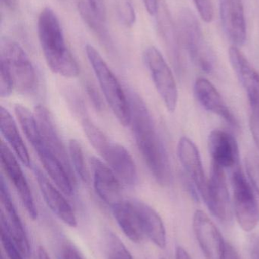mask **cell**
I'll use <instances>...</instances> for the list:
<instances>
[{"label":"cell","mask_w":259,"mask_h":259,"mask_svg":"<svg viewBox=\"0 0 259 259\" xmlns=\"http://www.w3.org/2000/svg\"><path fill=\"white\" fill-rule=\"evenodd\" d=\"M130 106V125L141 156L157 182L168 185L171 168L164 141L144 100L133 91L127 94Z\"/></svg>","instance_id":"cell-1"},{"label":"cell","mask_w":259,"mask_h":259,"mask_svg":"<svg viewBox=\"0 0 259 259\" xmlns=\"http://www.w3.org/2000/svg\"><path fill=\"white\" fill-rule=\"evenodd\" d=\"M38 33L44 59L50 69L62 77H77L79 65L65 44L60 23L51 8L45 7L40 13Z\"/></svg>","instance_id":"cell-2"},{"label":"cell","mask_w":259,"mask_h":259,"mask_svg":"<svg viewBox=\"0 0 259 259\" xmlns=\"http://www.w3.org/2000/svg\"><path fill=\"white\" fill-rule=\"evenodd\" d=\"M85 53L113 113L122 125L125 127L130 125L129 98L118 79L93 46L87 44Z\"/></svg>","instance_id":"cell-3"},{"label":"cell","mask_w":259,"mask_h":259,"mask_svg":"<svg viewBox=\"0 0 259 259\" xmlns=\"http://www.w3.org/2000/svg\"><path fill=\"white\" fill-rule=\"evenodd\" d=\"M177 24L181 44L193 63L205 73L214 71V55L204 37L196 15L190 9H182L179 12Z\"/></svg>","instance_id":"cell-4"},{"label":"cell","mask_w":259,"mask_h":259,"mask_svg":"<svg viewBox=\"0 0 259 259\" xmlns=\"http://www.w3.org/2000/svg\"><path fill=\"white\" fill-rule=\"evenodd\" d=\"M0 67L9 73L14 88L23 94H32L38 83L36 71L22 47L12 39L5 38L0 44Z\"/></svg>","instance_id":"cell-5"},{"label":"cell","mask_w":259,"mask_h":259,"mask_svg":"<svg viewBox=\"0 0 259 259\" xmlns=\"http://www.w3.org/2000/svg\"><path fill=\"white\" fill-rule=\"evenodd\" d=\"M231 181L236 219L243 231L251 232L259 223L258 199L252 186L239 165L233 170Z\"/></svg>","instance_id":"cell-6"},{"label":"cell","mask_w":259,"mask_h":259,"mask_svg":"<svg viewBox=\"0 0 259 259\" xmlns=\"http://www.w3.org/2000/svg\"><path fill=\"white\" fill-rule=\"evenodd\" d=\"M154 85L167 110L174 112L177 107L179 93L174 76L163 55L156 47H147L143 54Z\"/></svg>","instance_id":"cell-7"},{"label":"cell","mask_w":259,"mask_h":259,"mask_svg":"<svg viewBox=\"0 0 259 259\" xmlns=\"http://www.w3.org/2000/svg\"><path fill=\"white\" fill-rule=\"evenodd\" d=\"M201 197L214 217L220 222H229L231 221L232 205L225 169L212 164L206 188Z\"/></svg>","instance_id":"cell-8"},{"label":"cell","mask_w":259,"mask_h":259,"mask_svg":"<svg viewBox=\"0 0 259 259\" xmlns=\"http://www.w3.org/2000/svg\"><path fill=\"white\" fill-rule=\"evenodd\" d=\"M193 228L198 243L206 259H226L228 244L214 222L202 210L193 219Z\"/></svg>","instance_id":"cell-9"},{"label":"cell","mask_w":259,"mask_h":259,"mask_svg":"<svg viewBox=\"0 0 259 259\" xmlns=\"http://www.w3.org/2000/svg\"><path fill=\"white\" fill-rule=\"evenodd\" d=\"M0 204L1 228L7 231L24 256L29 258L31 252L28 237L3 179L1 180L0 187Z\"/></svg>","instance_id":"cell-10"},{"label":"cell","mask_w":259,"mask_h":259,"mask_svg":"<svg viewBox=\"0 0 259 259\" xmlns=\"http://www.w3.org/2000/svg\"><path fill=\"white\" fill-rule=\"evenodd\" d=\"M0 156L3 170L6 172L9 181L13 184L27 214L32 219L35 220L38 219V209L28 183L15 155L3 141L1 143Z\"/></svg>","instance_id":"cell-11"},{"label":"cell","mask_w":259,"mask_h":259,"mask_svg":"<svg viewBox=\"0 0 259 259\" xmlns=\"http://www.w3.org/2000/svg\"><path fill=\"white\" fill-rule=\"evenodd\" d=\"M94 190L99 197L111 207L123 201L120 181L106 163L97 157L90 161Z\"/></svg>","instance_id":"cell-12"},{"label":"cell","mask_w":259,"mask_h":259,"mask_svg":"<svg viewBox=\"0 0 259 259\" xmlns=\"http://www.w3.org/2000/svg\"><path fill=\"white\" fill-rule=\"evenodd\" d=\"M229 59L233 69L247 94L251 112H259V73L236 46L230 48Z\"/></svg>","instance_id":"cell-13"},{"label":"cell","mask_w":259,"mask_h":259,"mask_svg":"<svg viewBox=\"0 0 259 259\" xmlns=\"http://www.w3.org/2000/svg\"><path fill=\"white\" fill-rule=\"evenodd\" d=\"M222 26L234 46L246 42V24L243 0H219Z\"/></svg>","instance_id":"cell-14"},{"label":"cell","mask_w":259,"mask_h":259,"mask_svg":"<svg viewBox=\"0 0 259 259\" xmlns=\"http://www.w3.org/2000/svg\"><path fill=\"white\" fill-rule=\"evenodd\" d=\"M32 146L38 153L43 167L52 181L56 184V187L62 190V193L71 196L74 192L76 185L74 175L65 167L60 160L49 149L43 140L42 137L39 141Z\"/></svg>","instance_id":"cell-15"},{"label":"cell","mask_w":259,"mask_h":259,"mask_svg":"<svg viewBox=\"0 0 259 259\" xmlns=\"http://www.w3.org/2000/svg\"><path fill=\"white\" fill-rule=\"evenodd\" d=\"M33 172L44 202L52 212L65 225L71 228H76L77 226L76 214L63 195L39 168L33 167Z\"/></svg>","instance_id":"cell-16"},{"label":"cell","mask_w":259,"mask_h":259,"mask_svg":"<svg viewBox=\"0 0 259 259\" xmlns=\"http://www.w3.org/2000/svg\"><path fill=\"white\" fill-rule=\"evenodd\" d=\"M208 149L212 164L222 168H233L239 165L238 144L234 137L223 130L215 129L208 137Z\"/></svg>","instance_id":"cell-17"},{"label":"cell","mask_w":259,"mask_h":259,"mask_svg":"<svg viewBox=\"0 0 259 259\" xmlns=\"http://www.w3.org/2000/svg\"><path fill=\"white\" fill-rule=\"evenodd\" d=\"M194 92L198 102L205 110L223 118L230 125L238 127V122L234 114L209 80L203 77L198 78L195 83Z\"/></svg>","instance_id":"cell-18"},{"label":"cell","mask_w":259,"mask_h":259,"mask_svg":"<svg viewBox=\"0 0 259 259\" xmlns=\"http://www.w3.org/2000/svg\"><path fill=\"white\" fill-rule=\"evenodd\" d=\"M100 155L120 181L129 186L137 184L138 176L136 165L132 155L124 146L110 142Z\"/></svg>","instance_id":"cell-19"},{"label":"cell","mask_w":259,"mask_h":259,"mask_svg":"<svg viewBox=\"0 0 259 259\" xmlns=\"http://www.w3.org/2000/svg\"><path fill=\"white\" fill-rule=\"evenodd\" d=\"M34 114L44 143L73 175L69 155L67 152L66 148L61 139L58 130L56 129L51 114L47 108L41 105L36 106Z\"/></svg>","instance_id":"cell-20"},{"label":"cell","mask_w":259,"mask_h":259,"mask_svg":"<svg viewBox=\"0 0 259 259\" xmlns=\"http://www.w3.org/2000/svg\"><path fill=\"white\" fill-rule=\"evenodd\" d=\"M157 29L163 42L165 44L172 59L178 68L181 67V47L182 44L178 32L177 26H175L168 6L164 0H158L156 13Z\"/></svg>","instance_id":"cell-21"},{"label":"cell","mask_w":259,"mask_h":259,"mask_svg":"<svg viewBox=\"0 0 259 259\" xmlns=\"http://www.w3.org/2000/svg\"><path fill=\"white\" fill-rule=\"evenodd\" d=\"M177 154L184 170L202 196L206 188L208 180L205 178L197 146L188 137H182L178 143Z\"/></svg>","instance_id":"cell-22"},{"label":"cell","mask_w":259,"mask_h":259,"mask_svg":"<svg viewBox=\"0 0 259 259\" xmlns=\"http://www.w3.org/2000/svg\"><path fill=\"white\" fill-rule=\"evenodd\" d=\"M136 210L144 237L160 249L167 246V233L161 216L153 208L139 200H132Z\"/></svg>","instance_id":"cell-23"},{"label":"cell","mask_w":259,"mask_h":259,"mask_svg":"<svg viewBox=\"0 0 259 259\" xmlns=\"http://www.w3.org/2000/svg\"><path fill=\"white\" fill-rule=\"evenodd\" d=\"M113 214L123 234L133 243H140L144 235L132 200L121 201L112 207Z\"/></svg>","instance_id":"cell-24"},{"label":"cell","mask_w":259,"mask_h":259,"mask_svg":"<svg viewBox=\"0 0 259 259\" xmlns=\"http://www.w3.org/2000/svg\"><path fill=\"white\" fill-rule=\"evenodd\" d=\"M0 131L6 141L13 149L16 156L24 165L30 166L28 151L18 131L16 123L11 114L3 106L0 109Z\"/></svg>","instance_id":"cell-25"},{"label":"cell","mask_w":259,"mask_h":259,"mask_svg":"<svg viewBox=\"0 0 259 259\" xmlns=\"http://www.w3.org/2000/svg\"><path fill=\"white\" fill-rule=\"evenodd\" d=\"M78 9L82 20L92 30L93 33H94V34L98 37L99 40L106 47V48L112 50V39L107 28L104 25L103 23L104 21L94 13L88 3L83 1L79 2L78 4Z\"/></svg>","instance_id":"cell-26"},{"label":"cell","mask_w":259,"mask_h":259,"mask_svg":"<svg viewBox=\"0 0 259 259\" xmlns=\"http://www.w3.org/2000/svg\"><path fill=\"white\" fill-rule=\"evenodd\" d=\"M15 114L24 135L33 146L41 137L35 114L20 104L15 105Z\"/></svg>","instance_id":"cell-27"},{"label":"cell","mask_w":259,"mask_h":259,"mask_svg":"<svg viewBox=\"0 0 259 259\" xmlns=\"http://www.w3.org/2000/svg\"><path fill=\"white\" fill-rule=\"evenodd\" d=\"M68 155L71 165L78 176L84 182H88L89 173L85 164V156L80 143L76 139H71L68 143Z\"/></svg>","instance_id":"cell-28"},{"label":"cell","mask_w":259,"mask_h":259,"mask_svg":"<svg viewBox=\"0 0 259 259\" xmlns=\"http://www.w3.org/2000/svg\"><path fill=\"white\" fill-rule=\"evenodd\" d=\"M82 128L93 147L100 155L110 143V140L105 135L104 133L99 129L91 120L84 118L82 122Z\"/></svg>","instance_id":"cell-29"},{"label":"cell","mask_w":259,"mask_h":259,"mask_svg":"<svg viewBox=\"0 0 259 259\" xmlns=\"http://www.w3.org/2000/svg\"><path fill=\"white\" fill-rule=\"evenodd\" d=\"M112 6L120 22L132 27L136 21V13L132 0H112Z\"/></svg>","instance_id":"cell-30"},{"label":"cell","mask_w":259,"mask_h":259,"mask_svg":"<svg viewBox=\"0 0 259 259\" xmlns=\"http://www.w3.org/2000/svg\"><path fill=\"white\" fill-rule=\"evenodd\" d=\"M108 256L109 259H134L126 246L114 235L109 238Z\"/></svg>","instance_id":"cell-31"},{"label":"cell","mask_w":259,"mask_h":259,"mask_svg":"<svg viewBox=\"0 0 259 259\" xmlns=\"http://www.w3.org/2000/svg\"><path fill=\"white\" fill-rule=\"evenodd\" d=\"M1 240L3 249L9 259H25L24 254L11 238L7 231L3 228H1Z\"/></svg>","instance_id":"cell-32"},{"label":"cell","mask_w":259,"mask_h":259,"mask_svg":"<svg viewBox=\"0 0 259 259\" xmlns=\"http://www.w3.org/2000/svg\"><path fill=\"white\" fill-rule=\"evenodd\" d=\"M246 170L254 188L259 194V158L249 155L246 159Z\"/></svg>","instance_id":"cell-33"},{"label":"cell","mask_w":259,"mask_h":259,"mask_svg":"<svg viewBox=\"0 0 259 259\" xmlns=\"http://www.w3.org/2000/svg\"><path fill=\"white\" fill-rule=\"evenodd\" d=\"M201 18L205 22H211L214 18V9L211 0H193Z\"/></svg>","instance_id":"cell-34"},{"label":"cell","mask_w":259,"mask_h":259,"mask_svg":"<svg viewBox=\"0 0 259 259\" xmlns=\"http://www.w3.org/2000/svg\"><path fill=\"white\" fill-rule=\"evenodd\" d=\"M15 89L13 81L9 73L5 68L0 67V95L1 97H8Z\"/></svg>","instance_id":"cell-35"},{"label":"cell","mask_w":259,"mask_h":259,"mask_svg":"<svg viewBox=\"0 0 259 259\" xmlns=\"http://www.w3.org/2000/svg\"><path fill=\"white\" fill-rule=\"evenodd\" d=\"M249 126L254 141L259 149V112H251Z\"/></svg>","instance_id":"cell-36"},{"label":"cell","mask_w":259,"mask_h":259,"mask_svg":"<svg viewBox=\"0 0 259 259\" xmlns=\"http://www.w3.org/2000/svg\"><path fill=\"white\" fill-rule=\"evenodd\" d=\"M88 4L91 8L94 13L105 21L106 19V6L104 0H87Z\"/></svg>","instance_id":"cell-37"},{"label":"cell","mask_w":259,"mask_h":259,"mask_svg":"<svg viewBox=\"0 0 259 259\" xmlns=\"http://www.w3.org/2000/svg\"><path fill=\"white\" fill-rule=\"evenodd\" d=\"M86 89L88 97L92 101L93 105H94L95 109L97 110L101 111L103 109V102H102L101 97H100L95 88L91 86V84H88Z\"/></svg>","instance_id":"cell-38"},{"label":"cell","mask_w":259,"mask_h":259,"mask_svg":"<svg viewBox=\"0 0 259 259\" xmlns=\"http://www.w3.org/2000/svg\"><path fill=\"white\" fill-rule=\"evenodd\" d=\"M61 258L62 259H84L79 251L74 246L69 244L65 245L62 248Z\"/></svg>","instance_id":"cell-39"},{"label":"cell","mask_w":259,"mask_h":259,"mask_svg":"<svg viewBox=\"0 0 259 259\" xmlns=\"http://www.w3.org/2000/svg\"><path fill=\"white\" fill-rule=\"evenodd\" d=\"M144 7L151 15H155L158 8V0H142Z\"/></svg>","instance_id":"cell-40"},{"label":"cell","mask_w":259,"mask_h":259,"mask_svg":"<svg viewBox=\"0 0 259 259\" xmlns=\"http://www.w3.org/2000/svg\"><path fill=\"white\" fill-rule=\"evenodd\" d=\"M176 259H193L187 250L182 246H177L176 249Z\"/></svg>","instance_id":"cell-41"},{"label":"cell","mask_w":259,"mask_h":259,"mask_svg":"<svg viewBox=\"0 0 259 259\" xmlns=\"http://www.w3.org/2000/svg\"><path fill=\"white\" fill-rule=\"evenodd\" d=\"M226 259H240L238 254L236 252L235 249L229 243L228 244V249H227Z\"/></svg>","instance_id":"cell-42"},{"label":"cell","mask_w":259,"mask_h":259,"mask_svg":"<svg viewBox=\"0 0 259 259\" xmlns=\"http://www.w3.org/2000/svg\"><path fill=\"white\" fill-rule=\"evenodd\" d=\"M38 259H51L44 247H39L38 252Z\"/></svg>","instance_id":"cell-43"},{"label":"cell","mask_w":259,"mask_h":259,"mask_svg":"<svg viewBox=\"0 0 259 259\" xmlns=\"http://www.w3.org/2000/svg\"><path fill=\"white\" fill-rule=\"evenodd\" d=\"M2 1L9 9H14L16 6V1L15 0H2Z\"/></svg>","instance_id":"cell-44"}]
</instances>
